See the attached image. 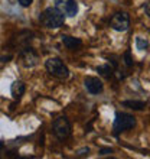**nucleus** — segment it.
<instances>
[{
    "instance_id": "1",
    "label": "nucleus",
    "mask_w": 150,
    "mask_h": 159,
    "mask_svg": "<svg viewBox=\"0 0 150 159\" xmlns=\"http://www.w3.org/2000/svg\"><path fill=\"white\" fill-rule=\"evenodd\" d=\"M39 22L48 29H58L65 23V15L56 7H48L41 13Z\"/></svg>"
},
{
    "instance_id": "2",
    "label": "nucleus",
    "mask_w": 150,
    "mask_h": 159,
    "mask_svg": "<svg viewBox=\"0 0 150 159\" xmlns=\"http://www.w3.org/2000/svg\"><path fill=\"white\" fill-rule=\"evenodd\" d=\"M134 126H136L134 116H131L129 113H123V111H117L116 119H114V125H113V133H114V136H118L120 133L131 130Z\"/></svg>"
},
{
    "instance_id": "3",
    "label": "nucleus",
    "mask_w": 150,
    "mask_h": 159,
    "mask_svg": "<svg viewBox=\"0 0 150 159\" xmlns=\"http://www.w3.org/2000/svg\"><path fill=\"white\" fill-rule=\"evenodd\" d=\"M45 67L46 70H48V72H49L51 75L56 77V78H68L69 77V70H68V67L64 64L62 59L59 58H48L45 62Z\"/></svg>"
},
{
    "instance_id": "4",
    "label": "nucleus",
    "mask_w": 150,
    "mask_h": 159,
    "mask_svg": "<svg viewBox=\"0 0 150 159\" xmlns=\"http://www.w3.org/2000/svg\"><path fill=\"white\" fill-rule=\"evenodd\" d=\"M52 132L59 140H65L71 136V125L65 116H61V117L55 119L54 123H52Z\"/></svg>"
},
{
    "instance_id": "5",
    "label": "nucleus",
    "mask_w": 150,
    "mask_h": 159,
    "mask_svg": "<svg viewBox=\"0 0 150 159\" xmlns=\"http://www.w3.org/2000/svg\"><path fill=\"white\" fill-rule=\"evenodd\" d=\"M110 26L117 32H124L129 29L130 26V16L126 12H117L113 15L111 20H110Z\"/></svg>"
},
{
    "instance_id": "6",
    "label": "nucleus",
    "mask_w": 150,
    "mask_h": 159,
    "mask_svg": "<svg viewBox=\"0 0 150 159\" xmlns=\"http://www.w3.org/2000/svg\"><path fill=\"white\" fill-rule=\"evenodd\" d=\"M55 6L59 9L65 16L74 17L78 13V3L75 0H55Z\"/></svg>"
},
{
    "instance_id": "7",
    "label": "nucleus",
    "mask_w": 150,
    "mask_h": 159,
    "mask_svg": "<svg viewBox=\"0 0 150 159\" xmlns=\"http://www.w3.org/2000/svg\"><path fill=\"white\" fill-rule=\"evenodd\" d=\"M84 85L87 88V91L92 96H97V94H101L103 90H104V84L103 81L95 77H87V78L84 80Z\"/></svg>"
},
{
    "instance_id": "8",
    "label": "nucleus",
    "mask_w": 150,
    "mask_h": 159,
    "mask_svg": "<svg viewBox=\"0 0 150 159\" xmlns=\"http://www.w3.org/2000/svg\"><path fill=\"white\" fill-rule=\"evenodd\" d=\"M22 58L25 61L26 67H33V65L38 64V55L33 52L32 48H25L22 51Z\"/></svg>"
},
{
    "instance_id": "9",
    "label": "nucleus",
    "mask_w": 150,
    "mask_h": 159,
    "mask_svg": "<svg viewBox=\"0 0 150 159\" xmlns=\"http://www.w3.org/2000/svg\"><path fill=\"white\" fill-rule=\"evenodd\" d=\"M26 91V85L23 81H15L10 87V93H12V97L15 100H20L22 96L25 94Z\"/></svg>"
},
{
    "instance_id": "10",
    "label": "nucleus",
    "mask_w": 150,
    "mask_h": 159,
    "mask_svg": "<svg viewBox=\"0 0 150 159\" xmlns=\"http://www.w3.org/2000/svg\"><path fill=\"white\" fill-rule=\"evenodd\" d=\"M62 43L67 46L68 49L71 51H77L82 46V41L79 38H74V36H68V35H64L62 36Z\"/></svg>"
},
{
    "instance_id": "11",
    "label": "nucleus",
    "mask_w": 150,
    "mask_h": 159,
    "mask_svg": "<svg viewBox=\"0 0 150 159\" xmlns=\"http://www.w3.org/2000/svg\"><path fill=\"white\" fill-rule=\"evenodd\" d=\"M97 72H98L100 75H103L104 78L110 80V78H113V77H114L116 70H114V67H113V65H110V64H104V65L97 67Z\"/></svg>"
},
{
    "instance_id": "12",
    "label": "nucleus",
    "mask_w": 150,
    "mask_h": 159,
    "mask_svg": "<svg viewBox=\"0 0 150 159\" xmlns=\"http://www.w3.org/2000/svg\"><path fill=\"white\" fill-rule=\"evenodd\" d=\"M121 104L124 107H129L131 110H143L146 109V101H142V100H126L123 101Z\"/></svg>"
},
{
    "instance_id": "13",
    "label": "nucleus",
    "mask_w": 150,
    "mask_h": 159,
    "mask_svg": "<svg viewBox=\"0 0 150 159\" xmlns=\"http://www.w3.org/2000/svg\"><path fill=\"white\" fill-rule=\"evenodd\" d=\"M136 46H137L139 51H146L149 48V42L146 39H143L142 36H137L136 38Z\"/></svg>"
},
{
    "instance_id": "14",
    "label": "nucleus",
    "mask_w": 150,
    "mask_h": 159,
    "mask_svg": "<svg viewBox=\"0 0 150 159\" xmlns=\"http://www.w3.org/2000/svg\"><path fill=\"white\" fill-rule=\"evenodd\" d=\"M124 64L129 68L133 67L134 61H133V58H131V52H130V51H126V52H124Z\"/></svg>"
},
{
    "instance_id": "15",
    "label": "nucleus",
    "mask_w": 150,
    "mask_h": 159,
    "mask_svg": "<svg viewBox=\"0 0 150 159\" xmlns=\"http://www.w3.org/2000/svg\"><path fill=\"white\" fill-rule=\"evenodd\" d=\"M17 2H19V4H20L22 7H29L33 0H17Z\"/></svg>"
},
{
    "instance_id": "16",
    "label": "nucleus",
    "mask_w": 150,
    "mask_h": 159,
    "mask_svg": "<svg viewBox=\"0 0 150 159\" xmlns=\"http://www.w3.org/2000/svg\"><path fill=\"white\" fill-rule=\"evenodd\" d=\"M110 153H113L111 148H103V149H100V155H110Z\"/></svg>"
},
{
    "instance_id": "17",
    "label": "nucleus",
    "mask_w": 150,
    "mask_h": 159,
    "mask_svg": "<svg viewBox=\"0 0 150 159\" xmlns=\"http://www.w3.org/2000/svg\"><path fill=\"white\" fill-rule=\"evenodd\" d=\"M88 153H90V149H88V148H84V149H81V151L77 152V155L78 156H85V155H88Z\"/></svg>"
},
{
    "instance_id": "18",
    "label": "nucleus",
    "mask_w": 150,
    "mask_h": 159,
    "mask_svg": "<svg viewBox=\"0 0 150 159\" xmlns=\"http://www.w3.org/2000/svg\"><path fill=\"white\" fill-rule=\"evenodd\" d=\"M144 13H146V15H147V17H149V19H150V0H149V2H147L146 4H144Z\"/></svg>"
},
{
    "instance_id": "19",
    "label": "nucleus",
    "mask_w": 150,
    "mask_h": 159,
    "mask_svg": "<svg viewBox=\"0 0 150 159\" xmlns=\"http://www.w3.org/2000/svg\"><path fill=\"white\" fill-rule=\"evenodd\" d=\"M3 148H4V143L0 140V152H2V149H3Z\"/></svg>"
}]
</instances>
